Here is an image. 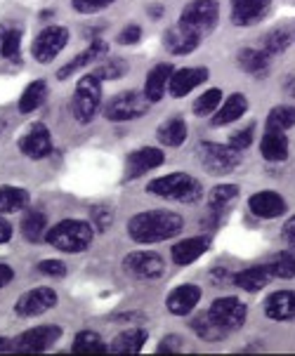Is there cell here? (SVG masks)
<instances>
[{
	"instance_id": "obj_15",
	"label": "cell",
	"mask_w": 295,
	"mask_h": 356,
	"mask_svg": "<svg viewBox=\"0 0 295 356\" xmlns=\"http://www.w3.org/2000/svg\"><path fill=\"white\" fill-rule=\"evenodd\" d=\"M164 161H166V154L161 152V149H154V147L137 149V152H132L128 156V163H125V177L128 179L142 177L144 172L164 165Z\"/></svg>"
},
{
	"instance_id": "obj_12",
	"label": "cell",
	"mask_w": 295,
	"mask_h": 356,
	"mask_svg": "<svg viewBox=\"0 0 295 356\" xmlns=\"http://www.w3.org/2000/svg\"><path fill=\"white\" fill-rule=\"evenodd\" d=\"M57 293L52 288H33V291L24 293L15 305V312L19 316H40V314L50 312L57 307Z\"/></svg>"
},
{
	"instance_id": "obj_9",
	"label": "cell",
	"mask_w": 295,
	"mask_h": 356,
	"mask_svg": "<svg viewBox=\"0 0 295 356\" xmlns=\"http://www.w3.org/2000/svg\"><path fill=\"white\" fill-rule=\"evenodd\" d=\"M66 43H69V31L64 26H47L35 35L31 52L40 64H50L64 50Z\"/></svg>"
},
{
	"instance_id": "obj_26",
	"label": "cell",
	"mask_w": 295,
	"mask_h": 356,
	"mask_svg": "<svg viewBox=\"0 0 295 356\" xmlns=\"http://www.w3.org/2000/svg\"><path fill=\"white\" fill-rule=\"evenodd\" d=\"M246 111H248V99H246V95L234 92L225 99V104L218 108V113L213 116V125L215 128L230 125V123H234V120H239L241 116H244Z\"/></svg>"
},
{
	"instance_id": "obj_18",
	"label": "cell",
	"mask_w": 295,
	"mask_h": 356,
	"mask_svg": "<svg viewBox=\"0 0 295 356\" xmlns=\"http://www.w3.org/2000/svg\"><path fill=\"white\" fill-rule=\"evenodd\" d=\"M248 208L262 220H274L286 213V201L276 191H257L248 198Z\"/></svg>"
},
{
	"instance_id": "obj_17",
	"label": "cell",
	"mask_w": 295,
	"mask_h": 356,
	"mask_svg": "<svg viewBox=\"0 0 295 356\" xmlns=\"http://www.w3.org/2000/svg\"><path fill=\"white\" fill-rule=\"evenodd\" d=\"M106 54H109V45H106V40H93L86 50L78 54L74 62H69V64L62 66V69L57 71V78H59V81H66V78L78 74L83 66L95 64V62H99V59H106Z\"/></svg>"
},
{
	"instance_id": "obj_6",
	"label": "cell",
	"mask_w": 295,
	"mask_h": 356,
	"mask_svg": "<svg viewBox=\"0 0 295 356\" xmlns=\"http://www.w3.org/2000/svg\"><path fill=\"white\" fill-rule=\"evenodd\" d=\"M102 104V81L95 74L83 76L76 83V95H74V116L78 123H90L97 113Z\"/></svg>"
},
{
	"instance_id": "obj_19",
	"label": "cell",
	"mask_w": 295,
	"mask_h": 356,
	"mask_svg": "<svg viewBox=\"0 0 295 356\" xmlns=\"http://www.w3.org/2000/svg\"><path fill=\"white\" fill-rule=\"evenodd\" d=\"M201 300V288L194 286V283H184V286H177L175 291L168 295L166 307L170 309L175 316H186Z\"/></svg>"
},
{
	"instance_id": "obj_2",
	"label": "cell",
	"mask_w": 295,
	"mask_h": 356,
	"mask_svg": "<svg viewBox=\"0 0 295 356\" xmlns=\"http://www.w3.org/2000/svg\"><path fill=\"white\" fill-rule=\"evenodd\" d=\"M47 243L62 252H83L95 238V229L86 220H62L45 234Z\"/></svg>"
},
{
	"instance_id": "obj_44",
	"label": "cell",
	"mask_w": 295,
	"mask_h": 356,
	"mask_svg": "<svg viewBox=\"0 0 295 356\" xmlns=\"http://www.w3.org/2000/svg\"><path fill=\"white\" fill-rule=\"evenodd\" d=\"M38 271L45 276H52V279H62V276H66V264L62 259H43L38 264Z\"/></svg>"
},
{
	"instance_id": "obj_47",
	"label": "cell",
	"mask_w": 295,
	"mask_h": 356,
	"mask_svg": "<svg viewBox=\"0 0 295 356\" xmlns=\"http://www.w3.org/2000/svg\"><path fill=\"white\" fill-rule=\"evenodd\" d=\"M184 345H182V337L177 335H168L164 337V342L159 345V352H182Z\"/></svg>"
},
{
	"instance_id": "obj_48",
	"label": "cell",
	"mask_w": 295,
	"mask_h": 356,
	"mask_svg": "<svg viewBox=\"0 0 295 356\" xmlns=\"http://www.w3.org/2000/svg\"><path fill=\"white\" fill-rule=\"evenodd\" d=\"M234 279V274L230 269H225V267H220V269H215V271H210V281H213V286H225V283H232Z\"/></svg>"
},
{
	"instance_id": "obj_25",
	"label": "cell",
	"mask_w": 295,
	"mask_h": 356,
	"mask_svg": "<svg viewBox=\"0 0 295 356\" xmlns=\"http://www.w3.org/2000/svg\"><path fill=\"white\" fill-rule=\"evenodd\" d=\"M198 43H201V38H196L194 33H189L186 29H182L177 24V26H173V29H168L166 35H164V45H166V50L168 52H173V54H189V52H194Z\"/></svg>"
},
{
	"instance_id": "obj_40",
	"label": "cell",
	"mask_w": 295,
	"mask_h": 356,
	"mask_svg": "<svg viewBox=\"0 0 295 356\" xmlns=\"http://www.w3.org/2000/svg\"><path fill=\"white\" fill-rule=\"evenodd\" d=\"M125 71H128V64L123 62V59H109L106 57L104 62H102L97 69L93 71L95 76L99 78V81H116V78H123Z\"/></svg>"
},
{
	"instance_id": "obj_8",
	"label": "cell",
	"mask_w": 295,
	"mask_h": 356,
	"mask_svg": "<svg viewBox=\"0 0 295 356\" xmlns=\"http://www.w3.org/2000/svg\"><path fill=\"white\" fill-rule=\"evenodd\" d=\"M123 269H125V274L135 276V279L152 281L164 274L166 264H164V257L156 255V252L137 250V252H130V255L123 257Z\"/></svg>"
},
{
	"instance_id": "obj_11",
	"label": "cell",
	"mask_w": 295,
	"mask_h": 356,
	"mask_svg": "<svg viewBox=\"0 0 295 356\" xmlns=\"http://www.w3.org/2000/svg\"><path fill=\"white\" fill-rule=\"evenodd\" d=\"M208 314L222 325V328L227 330V333H232V330H239L241 325L246 323L248 307L241 302L239 298H220V300H215V302L210 305Z\"/></svg>"
},
{
	"instance_id": "obj_23",
	"label": "cell",
	"mask_w": 295,
	"mask_h": 356,
	"mask_svg": "<svg viewBox=\"0 0 295 356\" xmlns=\"http://www.w3.org/2000/svg\"><path fill=\"white\" fill-rule=\"evenodd\" d=\"M269 281H272V271H269L267 264H264V267H248L244 271H237L232 279L234 286L241 288V291H248V293L262 291Z\"/></svg>"
},
{
	"instance_id": "obj_14",
	"label": "cell",
	"mask_w": 295,
	"mask_h": 356,
	"mask_svg": "<svg viewBox=\"0 0 295 356\" xmlns=\"http://www.w3.org/2000/svg\"><path fill=\"white\" fill-rule=\"evenodd\" d=\"M208 81V69L206 66H189V69H180L173 71L170 83H168V92L170 97H186L194 88H198L201 83Z\"/></svg>"
},
{
	"instance_id": "obj_41",
	"label": "cell",
	"mask_w": 295,
	"mask_h": 356,
	"mask_svg": "<svg viewBox=\"0 0 295 356\" xmlns=\"http://www.w3.org/2000/svg\"><path fill=\"white\" fill-rule=\"evenodd\" d=\"M267 267L276 279H293L295 276V255H291V252H281V255H276Z\"/></svg>"
},
{
	"instance_id": "obj_49",
	"label": "cell",
	"mask_w": 295,
	"mask_h": 356,
	"mask_svg": "<svg viewBox=\"0 0 295 356\" xmlns=\"http://www.w3.org/2000/svg\"><path fill=\"white\" fill-rule=\"evenodd\" d=\"M15 279V271L8 264H0V291H3L5 286H10V281Z\"/></svg>"
},
{
	"instance_id": "obj_30",
	"label": "cell",
	"mask_w": 295,
	"mask_h": 356,
	"mask_svg": "<svg viewBox=\"0 0 295 356\" xmlns=\"http://www.w3.org/2000/svg\"><path fill=\"white\" fill-rule=\"evenodd\" d=\"M29 205V191L22 186H0V213H19Z\"/></svg>"
},
{
	"instance_id": "obj_27",
	"label": "cell",
	"mask_w": 295,
	"mask_h": 356,
	"mask_svg": "<svg viewBox=\"0 0 295 356\" xmlns=\"http://www.w3.org/2000/svg\"><path fill=\"white\" fill-rule=\"evenodd\" d=\"M186 135H189V128L182 116H173L159 125V142L166 147H180L186 140Z\"/></svg>"
},
{
	"instance_id": "obj_45",
	"label": "cell",
	"mask_w": 295,
	"mask_h": 356,
	"mask_svg": "<svg viewBox=\"0 0 295 356\" xmlns=\"http://www.w3.org/2000/svg\"><path fill=\"white\" fill-rule=\"evenodd\" d=\"M90 217H93V227L99 229V232H104V229L113 222V210H109V208H93V210H90Z\"/></svg>"
},
{
	"instance_id": "obj_43",
	"label": "cell",
	"mask_w": 295,
	"mask_h": 356,
	"mask_svg": "<svg viewBox=\"0 0 295 356\" xmlns=\"http://www.w3.org/2000/svg\"><path fill=\"white\" fill-rule=\"evenodd\" d=\"M253 132H255V125H248L246 130L234 132V135L230 137V147L237 149V152H244V149H248L250 142H253Z\"/></svg>"
},
{
	"instance_id": "obj_1",
	"label": "cell",
	"mask_w": 295,
	"mask_h": 356,
	"mask_svg": "<svg viewBox=\"0 0 295 356\" xmlns=\"http://www.w3.org/2000/svg\"><path fill=\"white\" fill-rule=\"evenodd\" d=\"M182 232V217L168 210H149L130 217L128 222V236L135 243H161Z\"/></svg>"
},
{
	"instance_id": "obj_4",
	"label": "cell",
	"mask_w": 295,
	"mask_h": 356,
	"mask_svg": "<svg viewBox=\"0 0 295 356\" xmlns=\"http://www.w3.org/2000/svg\"><path fill=\"white\" fill-rule=\"evenodd\" d=\"M220 5L218 0H191L180 15V26L194 33L196 38H203L218 26Z\"/></svg>"
},
{
	"instance_id": "obj_50",
	"label": "cell",
	"mask_w": 295,
	"mask_h": 356,
	"mask_svg": "<svg viewBox=\"0 0 295 356\" xmlns=\"http://www.w3.org/2000/svg\"><path fill=\"white\" fill-rule=\"evenodd\" d=\"M12 238V225L5 217H0V243H8Z\"/></svg>"
},
{
	"instance_id": "obj_42",
	"label": "cell",
	"mask_w": 295,
	"mask_h": 356,
	"mask_svg": "<svg viewBox=\"0 0 295 356\" xmlns=\"http://www.w3.org/2000/svg\"><path fill=\"white\" fill-rule=\"evenodd\" d=\"M113 3H116V0H71L74 10L81 12V15H97V12L106 10Z\"/></svg>"
},
{
	"instance_id": "obj_29",
	"label": "cell",
	"mask_w": 295,
	"mask_h": 356,
	"mask_svg": "<svg viewBox=\"0 0 295 356\" xmlns=\"http://www.w3.org/2000/svg\"><path fill=\"white\" fill-rule=\"evenodd\" d=\"M191 330H194V333L201 337V340H206V342H220L222 337L227 335V330L222 328V325L215 321L208 312L194 316V321H191Z\"/></svg>"
},
{
	"instance_id": "obj_33",
	"label": "cell",
	"mask_w": 295,
	"mask_h": 356,
	"mask_svg": "<svg viewBox=\"0 0 295 356\" xmlns=\"http://www.w3.org/2000/svg\"><path fill=\"white\" fill-rule=\"evenodd\" d=\"M71 352H76V354H104V352H109V347L104 345V340H102L99 333L83 330V333L76 335Z\"/></svg>"
},
{
	"instance_id": "obj_46",
	"label": "cell",
	"mask_w": 295,
	"mask_h": 356,
	"mask_svg": "<svg viewBox=\"0 0 295 356\" xmlns=\"http://www.w3.org/2000/svg\"><path fill=\"white\" fill-rule=\"evenodd\" d=\"M140 38H142V29L137 26V24H128V26L118 33L116 40L120 45H135V43H140Z\"/></svg>"
},
{
	"instance_id": "obj_38",
	"label": "cell",
	"mask_w": 295,
	"mask_h": 356,
	"mask_svg": "<svg viewBox=\"0 0 295 356\" xmlns=\"http://www.w3.org/2000/svg\"><path fill=\"white\" fill-rule=\"evenodd\" d=\"M288 45H291V33H288V29H274V31H269L262 40V50L267 52L269 57L286 52Z\"/></svg>"
},
{
	"instance_id": "obj_28",
	"label": "cell",
	"mask_w": 295,
	"mask_h": 356,
	"mask_svg": "<svg viewBox=\"0 0 295 356\" xmlns=\"http://www.w3.org/2000/svg\"><path fill=\"white\" fill-rule=\"evenodd\" d=\"M147 342V330L144 328H130L125 333H120L116 340L111 342L109 352L113 354H137Z\"/></svg>"
},
{
	"instance_id": "obj_7",
	"label": "cell",
	"mask_w": 295,
	"mask_h": 356,
	"mask_svg": "<svg viewBox=\"0 0 295 356\" xmlns=\"http://www.w3.org/2000/svg\"><path fill=\"white\" fill-rule=\"evenodd\" d=\"M152 102L144 97L140 90H128V92H120L116 97H111L109 104L104 106V116L113 120V123H125V120L142 118L149 111Z\"/></svg>"
},
{
	"instance_id": "obj_36",
	"label": "cell",
	"mask_w": 295,
	"mask_h": 356,
	"mask_svg": "<svg viewBox=\"0 0 295 356\" xmlns=\"http://www.w3.org/2000/svg\"><path fill=\"white\" fill-rule=\"evenodd\" d=\"M239 196V186L237 184H220L215 186L208 194V205L210 213H222V210L230 208V203Z\"/></svg>"
},
{
	"instance_id": "obj_37",
	"label": "cell",
	"mask_w": 295,
	"mask_h": 356,
	"mask_svg": "<svg viewBox=\"0 0 295 356\" xmlns=\"http://www.w3.org/2000/svg\"><path fill=\"white\" fill-rule=\"evenodd\" d=\"M295 125V108L293 106H274L272 111H269L267 116V130H281L286 132L288 128H293Z\"/></svg>"
},
{
	"instance_id": "obj_32",
	"label": "cell",
	"mask_w": 295,
	"mask_h": 356,
	"mask_svg": "<svg viewBox=\"0 0 295 356\" xmlns=\"http://www.w3.org/2000/svg\"><path fill=\"white\" fill-rule=\"evenodd\" d=\"M47 229V220L45 215L40 213V210H29V213H24L22 217V234L26 241H31V243H38L40 238H43Z\"/></svg>"
},
{
	"instance_id": "obj_3",
	"label": "cell",
	"mask_w": 295,
	"mask_h": 356,
	"mask_svg": "<svg viewBox=\"0 0 295 356\" xmlns=\"http://www.w3.org/2000/svg\"><path fill=\"white\" fill-rule=\"evenodd\" d=\"M154 196L168 198V201L177 203H196L198 198H203V186L196 177L186 172H170L164 177H156L147 186Z\"/></svg>"
},
{
	"instance_id": "obj_21",
	"label": "cell",
	"mask_w": 295,
	"mask_h": 356,
	"mask_svg": "<svg viewBox=\"0 0 295 356\" xmlns=\"http://www.w3.org/2000/svg\"><path fill=\"white\" fill-rule=\"evenodd\" d=\"M264 312L274 321H295V293L293 291H276L264 302Z\"/></svg>"
},
{
	"instance_id": "obj_31",
	"label": "cell",
	"mask_w": 295,
	"mask_h": 356,
	"mask_svg": "<svg viewBox=\"0 0 295 356\" xmlns=\"http://www.w3.org/2000/svg\"><path fill=\"white\" fill-rule=\"evenodd\" d=\"M239 66L253 76H262L264 71L269 69V54L264 50H253V47H248V50H241L239 52Z\"/></svg>"
},
{
	"instance_id": "obj_52",
	"label": "cell",
	"mask_w": 295,
	"mask_h": 356,
	"mask_svg": "<svg viewBox=\"0 0 295 356\" xmlns=\"http://www.w3.org/2000/svg\"><path fill=\"white\" fill-rule=\"evenodd\" d=\"M15 349V340H8V337H0V352H12Z\"/></svg>"
},
{
	"instance_id": "obj_39",
	"label": "cell",
	"mask_w": 295,
	"mask_h": 356,
	"mask_svg": "<svg viewBox=\"0 0 295 356\" xmlns=\"http://www.w3.org/2000/svg\"><path fill=\"white\" fill-rule=\"evenodd\" d=\"M220 102H222V92L218 88H210V90H206V92L201 95V97H196V102H194V113L196 116H210V113L215 111V108L220 106Z\"/></svg>"
},
{
	"instance_id": "obj_13",
	"label": "cell",
	"mask_w": 295,
	"mask_h": 356,
	"mask_svg": "<svg viewBox=\"0 0 295 356\" xmlns=\"http://www.w3.org/2000/svg\"><path fill=\"white\" fill-rule=\"evenodd\" d=\"M19 152L26 156V159H33V161H40V159H45L47 154H52L50 130H47L43 123H33L31 128L26 130V135L19 140Z\"/></svg>"
},
{
	"instance_id": "obj_20",
	"label": "cell",
	"mask_w": 295,
	"mask_h": 356,
	"mask_svg": "<svg viewBox=\"0 0 295 356\" xmlns=\"http://www.w3.org/2000/svg\"><path fill=\"white\" fill-rule=\"evenodd\" d=\"M173 71H175V69H173V64L164 62V64H156L154 69L147 74V81H144V97L152 102V104L164 99Z\"/></svg>"
},
{
	"instance_id": "obj_53",
	"label": "cell",
	"mask_w": 295,
	"mask_h": 356,
	"mask_svg": "<svg viewBox=\"0 0 295 356\" xmlns=\"http://www.w3.org/2000/svg\"><path fill=\"white\" fill-rule=\"evenodd\" d=\"M288 92H291V97L295 99V78H291V81H288Z\"/></svg>"
},
{
	"instance_id": "obj_5",
	"label": "cell",
	"mask_w": 295,
	"mask_h": 356,
	"mask_svg": "<svg viewBox=\"0 0 295 356\" xmlns=\"http://www.w3.org/2000/svg\"><path fill=\"white\" fill-rule=\"evenodd\" d=\"M198 161L210 175H227L237 170L241 163V152L232 149L230 144H215V142H201L196 149Z\"/></svg>"
},
{
	"instance_id": "obj_34",
	"label": "cell",
	"mask_w": 295,
	"mask_h": 356,
	"mask_svg": "<svg viewBox=\"0 0 295 356\" xmlns=\"http://www.w3.org/2000/svg\"><path fill=\"white\" fill-rule=\"evenodd\" d=\"M22 52V31L12 26H0V54L5 59L17 62Z\"/></svg>"
},
{
	"instance_id": "obj_51",
	"label": "cell",
	"mask_w": 295,
	"mask_h": 356,
	"mask_svg": "<svg viewBox=\"0 0 295 356\" xmlns=\"http://www.w3.org/2000/svg\"><path fill=\"white\" fill-rule=\"evenodd\" d=\"M284 234H286V238L295 245V215L284 225Z\"/></svg>"
},
{
	"instance_id": "obj_10",
	"label": "cell",
	"mask_w": 295,
	"mask_h": 356,
	"mask_svg": "<svg viewBox=\"0 0 295 356\" xmlns=\"http://www.w3.org/2000/svg\"><path fill=\"white\" fill-rule=\"evenodd\" d=\"M62 337L59 325H38V328H29L15 340V349L22 354H35L50 349Z\"/></svg>"
},
{
	"instance_id": "obj_35",
	"label": "cell",
	"mask_w": 295,
	"mask_h": 356,
	"mask_svg": "<svg viewBox=\"0 0 295 356\" xmlns=\"http://www.w3.org/2000/svg\"><path fill=\"white\" fill-rule=\"evenodd\" d=\"M47 97V86L45 81H33L31 86L24 90V95L19 97V111L22 113H31L35 111Z\"/></svg>"
},
{
	"instance_id": "obj_22",
	"label": "cell",
	"mask_w": 295,
	"mask_h": 356,
	"mask_svg": "<svg viewBox=\"0 0 295 356\" xmlns=\"http://www.w3.org/2000/svg\"><path fill=\"white\" fill-rule=\"evenodd\" d=\"M208 248H210L208 236H191V238H184V241H180V243H175V248H173L170 255H173V262L175 264L186 267V264L196 262L203 252H208Z\"/></svg>"
},
{
	"instance_id": "obj_16",
	"label": "cell",
	"mask_w": 295,
	"mask_h": 356,
	"mask_svg": "<svg viewBox=\"0 0 295 356\" xmlns=\"http://www.w3.org/2000/svg\"><path fill=\"white\" fill-rule=\"evenodd\" d=\"M272 8V0H232V22L237 26H253Z\"/></svg>"
},
{
	"instance_id": "obj_24",
	"label": "cell",
	"mask_w": 295,
	"mask_h": 356,
	"mask_svg": "<svg viewBox=\"0 0 295 356\" xmlns=\"http://www.w3.org/2000/svg\"><path fill=\"white\" fill-rule=\"evenodd\" d=\"M260 154L264 161L281 163L288 159V137L281 130H267L260 142Z\"/></svg>"
}]
</instances>
